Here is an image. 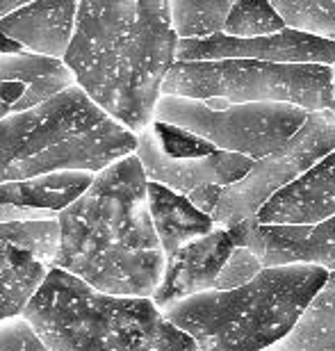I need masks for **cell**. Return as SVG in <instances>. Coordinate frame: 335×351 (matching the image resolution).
<instances>
[{"instance_id": "6da1fadb", "label": "cell", "mask_w": 335, "mask_h": 351, "mask_svg": "<svg viewBox=\"0 0 335 351\" xmlns=\"http://www.w3.org/2000/svg\"><path fill=\"white\" fill-rule=\"evenodd\" d=\"M178 41L164 0H85L64 64L103 112L139 135L153 123Z\"/></svg>"}, {"instance_id": "7a4b0ae2", "label": "cell", "mask_w": 335, "mask_h": 351, "mask_svg": "<svg viewBox=\"0 0 335 351\" xmlns=\"http://www.w3.org/2000/svg\"><path fill=\"white\" fill-rule=\"evenodd\" d=\"M58 269L106 294L153 299L166 254L153 226L149 178L137 156L96 173L87 192L58 213Z\"/></svg>"}, {"instance_id": "3957f363", "label": "cell", "mask_w": 335, "mask_h": 351, "mask_svg": "<svg viewBox=\"0 0 335 351\" xmlns=\"http://www.w3.org/2000/svg\"><path fill=\"white\" fill-rule=\"evenodd\" d=\"M135 151V132L75 85L53 101L0 121V185L64 171L101 173Z\"/></svg>"}, {"instance_id": "277c9868", "label": "cell", "mask_w": 335, "mask_h": 351, "mask_svg": "<svg viewBox=\"0 0 335 351\" xmlns=\"http://www.w3.org/2000/svg\"><path fill=\"white\" fill-rule=\"evenodd\" d=\"M329 276L310 265L274 267L249 285L197 294L162 315L203 351H264L292 331Z\"/></svg>"}, {"instance_id": "5b68a950", "label": "cell", "mask_w": 335, "mask_h": 351, "mask_svg": "<svg viewBox=\"0 0 335 351\" xmlns=\"http://www.w3.org/2000/svg\"><path fill=\"white\" fill-rule=\"evenodd\" d=\"M21 317L51 351H158L169 326L153 299L106 294L58 267Z\"/></svg>"}, {"instance_id": "8992f818", "label": "cell", "mask_w": 335, "mask_h": 351, "mask_svg": "<svg viewBox=\"0 0 335 351\" xmlns=\"http://www.w3.org/2000/svg\"><path fill=\"white\" fill-rule=\"evenodd\" d=\"M162 96L192 101L221 98L230 105L288 103L306 112H324L333 103V66L256 60L176 62L164 78Z\"/></svg>"}, {"instance_id": "52a82bcc", "label": "cell", "mask_w": 335, "mask_h": 351, "mask_svg": "<svg viewBox=\"0 0 335 351\" xmlns=\"http://www.w3.org/2000/svg\"><path fill=\"white\" fill-rule=\"evenodd\" d=\"M308 117L310 112L288 103L230 105L221 98L192 101L160 96L153 121L178 125L210 142L217 151L237 153L258 162L295 137Z\"/></svg>"}, {"instance_id": "ba28073f", "label": "cell", "mask_w": 335, "mask_h": 351, "mask_svg": "<svg viewBox=\"0 0 335 351\" xmlns=\"http://www.w3.org/2000/svg\"><path fill=\"white\" fill-rule=\"evenodd\" d=\"M335 153V117L331 110L310 112L308 121L271 156L258 160L235 185L223 187L212 221L217 228H233L256 219L274 194L310 171L326 156Z\"/></svg>"}, {"instance_id": "9c48e42d", "label": "cell", "mask_w": 335, "mask_h": 351, "mask_svg": "<svg viewBox=\"0 0 335 351\" xmlns=\"http://www.w3.org/2000/svg\"><path fill=\"white\" fill-rule=\"evenodd\" d=\"M221 60H256L269 64H322L335 66V41L317 39L310 34L285 27L283 32L256 39H235L214 34L201 41H178L176 62H221Z\"/></svg>"}, {"instance_id": "30bf717a", "label": "cell", "mask_w": 335, "mask_h": 351, "mask_svg": "<svg viewBox=\"0 0 335 351\" xmlns=\"http://www.w3.org/2000/svg\"><path fill=\"white\" fill-rule=\"evenodd\" d=\"M247 226L214 228L210 235L199 237L166 258L162 283L153 294V304L166 311L178 301L214 290L219 274L235 249L244 247Z\"/></svg>"}, {"instance_id": "8fae6325", "label": "cell", "mask_w": 335, "mask_h": 351, "mask_svg": "<svg viewBox=\"0 0 335 351\" xmlns=\"http://www.w3.org/2000/svg\"><path fill=\"white\" fill-rule=\"evenodd\" d=\"M135 156L144 167L149 182H158L176 194H192L203 185L230 187L251 171L253 160L237 156V153L217 151L199 160H173L162 151L156 132L149 125L137 135Z\"/></svg>"}, {"instance_id": "7c38bea8", "label": "cell", "mask_w": 335, "mask_h": 351, "mask_svg": "<svg viewBox=\"0 0 335 351\" xmlns=\"http://www.w3.org/2000/svg\"><path fill=\"white\" fill-rule=\"evenodd\" d=\"M244 247L260 258L264 269L310 265L335 271V217L315 226H262L244 221Z\"/></svg>"}, {"instance_id": "4fadbf2b", "label": "cell", "mask_w": 335, "mask_h": 351, "mask_svg": "<svg viewBox=\"0 0 335 351\" xmlns=\"http://www.w3.org/2000/svg\"><path fill=\"white\" fill-rule=\"evenodd\" d=\"M335 217V153L299 176L267 201L258 223L262 226H315Z\"/></svg>"}, {"instance_id": "5bb4252c", "label": "cell", "mask_w": 335, "mask_h": 351, "mask_svg": "<svg viewBox=\"0 0 335 351\" xmlns=\"http://www.w3.org/2000/svg\"><path fill=\"white\" fill-rule=\"evenodd\" d=\"M78 3H27L0 19V32L41 58L64 62L73 41Z\"/></svg>"}, {"instance_id": "9a60e30c", "label": "cell", "mask_w": 335, "mask_h": 351, "mask_svg": "<svg viewBox=\"0 0 335 351\" xmlns=\"http://www.w3.org/2000/svg\"><path fill=\"white\" fill-rule=\"evenodd\" d=\"M0 82H14V85L25 87V94L12 108V114L44 105L78 85L73 71L62 60L41 58L27 51L10 55L0 53Z\"/></svg>"}, {"instance_id": "2e32d148", "label": "cell", "mask_w": 335, "mask_h": 351, "mask_svg": "<svg viewBox=\"0 0 335 351\" xmlns=\"http://www.w3.org/2000/svg\"><path fill=\"white\" fill-rule=\"evenodd\" d=\"M149 210L166 258L217 228L212 217L194 208L187 196L171 192L158 182H149Z\"/></svg>"}, {"instance_id": "e0dca14e", "label": "cell", "mask_w": 335, "mask_h": 351, "mask_svg": "<svg viewBox=\"0 0 335 351\" xmlns=\"http://www.w3.org/2000/svg\"><path fill=\"white\" fill-rule=\"evenodd\" d=\"M48 274L27 251L0 244V322L21 317Z\"/></svg>"}, {"instance_id": "ac0fdd59", "label": "cell", "mask_w": 335, "mask_h": 351, "mask_svg": "<svg viewBox=\"0 0 335 351\" xmlns=\"http://www.w3.org/2000/svg\"><path fill=\"white\" fill-rule=\"evenodd\" d=\"M264 351H335V271L292 331Z\"/></svg>"}, {"instance_id": "d6986e66", "label": "cell", "mask_w": 335, "mask_h": 351, "mask_svg": "<svg viewBox=\"0 0 335 351\" xmlns=\"http://www.w3.org/2000/svg\"><path fill=\"white\" fill-rule=\"evenodd\" d=\"M171 7V27L176 37L183 41H201L221 34L226 27L228 14L233 10L230 0H173Z\"/></svg>"}, {"instance_id": "ffe728a7", "label": "cell", "mask_w": 335, "mask_h": 351, "mask_svg": "<svg viewBox=\"0 0 335 351\" xmlns=\"http://www.w3.org/2000/svg\"><path fill=\"white\" fill-rule=\"evenodd\" d=\"M60 240L62 228L58 217L37 221H0V244H12L21 251H27L48 269H53L58 261Z\"/></svg>"}, {"instance_id": "44dd1931", "label": "cell", "mask_w": 335, "mask_h": 351, "mask_svg": "<svg viewBox=\"0 0 335 351\" xmlns=\"http://www.w3.org/2000/svg\"><path fill=\"white\" fill-rule=\"evenodd\" d=\"M271 5L290 30L335 41V0H274Z\"/></svg>"}, {"instance_id": "7402d4cb", "label": "cell", "mask_w": 335, "mask_h": 351, "mask_svg": "<svg viewBox=\"0 0 335 351\" xmlns=\"http://www.w3.org/2000/svg\"><path fill=\"white\" fill-rule=\"evenodd\" d=\"M283 30L285 23L274 10V5L264 3V0H244V3H233L223 34L235 39H256L278 34Z\"/></svg>"}, {"instance_id": "603a6c76", "label": "cell", "mask_w": 335, "mask_h": 351, "mask_svg": "<svg viewBox=\"0 0 335 351\" xmlns=\"http://www.w3.org/2000/svg\"><path fill=\"white\" fill-rule=\"evenodd\" d=\"M151 128L156 132L162 151L173 160H199V158H208V156H212V153H217V149H214L210 142L197 137L194 132L185 128H178V125L153 121Z\"/></svg>"}, {"instance_id": "cb8c5ba5", "label": "cell", "mask_w": 335, "mask_h": 351, "mask_svg": "<svg viewBox=\"0 0 335 351\" xmlns=\"http://www.w3.org/2000/svg\"><path fill=\"white\" fill-rule=\"evenodd\" d=\"M262 271H264V267L260 263V258L249 247H240L233 251V256L223 265L217 283H214V290H219V292L237 290V287H244V285H249L251 280H256Z\"/></svg>"}, {"instance_id": "d4e9b609", "label": "cell", "mask_w": 335, "mask_h": 351, "mask_svg": "<svg viewBox=\"0 0 335 351\" xmlns=\"http://www.w3.org/2000/svg\"><path fill=\"white\" fill-rule=\"evenodd\" d=\"M0 351H51L23 317L0 322Z\"/></svg>"}, {"instance_id": "484cf974", "label": "cell", "mask_w": 335, "mask_h": 351, "mask_svg": "<svg viewBox=\"0 0 335 351\" xmlns=\"http://www.w3.org/2000/svg\"><path fill=\"white\" fill-rule=\"evenodd\" d=\"M221 194H223L221 185H203V187L194 189L192 194H187V199H190V203L197 210H201V213L208 215V217H212L214 210L219 208Z\"/></svg>"}, {"instance_id": "4316f807", "label": "cell", "mask_w": 335, "mask_h": 351, "mask_svg": "<svg viewBox=\"0 0 335 351\" xmlns=\"http://www.w3.org/2000/svg\"><path fill=\"white\" fill-rule=\"evenodd\" d=\"M25 3H14V0H7V3H0V19L10 16L12 12H16L18 7H23Z\"/></svg>"}, {"instance_id": "83f0119b", "label": "cell", "mask_w": 335, "mask_h": 351, "mask_svg": "<svg viewBox=\"0 0 335 351\" xmlns=\"http://www.w3.org/2000/svg\"><path fill=\"white\" fill-rule=\"evenodd\" d=\"M12 114V105H7L5 101H0V121H5Z\"/></svg>"}, {"instance_id": "f1b7e54d", "label": "cell", "mask_w": 335, "mask_h": 351, "mask_svg": "<svg viewBox=\"0 0 335 351\" xmlns=\"http://www.w3.org/2000/svg\"><path fill=\"white\" fill-rule=\"evenodd\" d=\"M331 112L335 117V66H333V103H331Z\"/></svg>"}, {"instance_id": "f546056e", "label": "cell", "mask_w": 335, "mask_h": 351, "mask_svg": "<svg viewBox=\"0 0 335 351\" xmlns=\"http://www.w3.org/2000/svg\"><path fill=\"white\" fill-rule=\"evenodd\" d=\"M201 351H203V349H201Z\"/></svg>"}]
</instances>
